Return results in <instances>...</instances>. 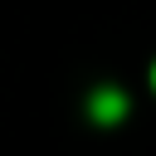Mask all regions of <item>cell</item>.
I'll return each instance as SVG.
<instances>
[{
    "label": "cell",
    "mask_w": 156,
    "mask_h": 156,
    "mask_svg": "<svg viewBox=\"0 0 156 156\" xmlns=\"http://www.w3.org/2000/svg\"><path fill=\"white\" fill-rule=\"evenodd\" d=\"M122 112H127V98H122V93H112V88H102V93L93 98V117H98V122H117Z\"/></svg>",
    "instance_id": "6da1fadb"
},
{
    "label": "cell",
    "mask_w": 156,
    "mask_h": 156,
    "mask_svg": "<svg viewBox=\"0 0 156 156\" xmlns=\"http://www.w3.org/2000/svg\"><path fill=\"white\" fill-rule=\"evenodd\" d=\"M151 83H156V68H151Z\"/></svg>",
    "instance_id": "7a4b0ae2"
}]
</instances>
